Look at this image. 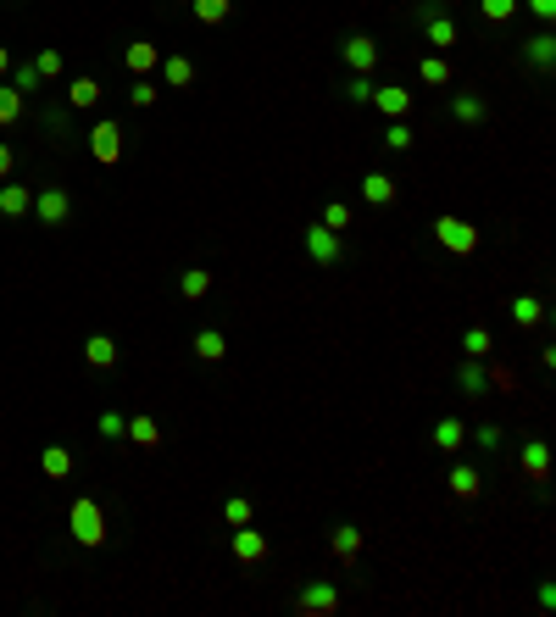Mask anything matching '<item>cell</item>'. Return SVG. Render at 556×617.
Returning a JSON list of instances; mask_svg holds the SVG:
<instances>
[{
    "label": "cell",
    "instance_id": "cell-1",
    "mask_svg": "<svg viewBox=\"0 0 556 617\" xmlns=\"http://www.w3.org/2000/svg\"><path fill=\"white\" fill-rule=\"evenodd\" d=\"M39 229H67L73 223V189L67 184H45V189H34V212H28Z\"/></svg>",
    "mask_w": 556,
    "mask_h": 617
},
{
    "label": "cell",
    "instance_id": "cell-2",
    "mask_svg": "<svg viewBox=\"0 0 556 617\" xmlns=\"http://www.w3.org/2000/svg\"><path fill=\"white\" fill-rule=\"evenodd\" d=\"M67 528H73V539L84 545V551H95V545H106V512L95 495H79L73 512H67Z\"/></svg>",
    "mask_w": 556,
    "mask_h": 617
},
{
    "label": "cell",
    "instance_id": "cell-3",
    "mask_svg": "<svg viewBox=\"0 0 556 617\" xmlns=\"http://www.w3.org/2000/svg\"><path fill=\"white\" fill-rule=\"evenodd\" d=\"M301 245H306V256H312L317 267H334V261H345V234H334V229H323V223H306Z\"/></svg>",
    "mask_w": 556,
    "mask_h": 617
},
{
    "label": "cell",
    "instance_id": "cell-4",
    "mask_svg": "<svg viewBox=\"0 0 556 617\" xmlns=\"http://www.w3.org/2000/svg\"><path fill=\"white\" fill-rule=\"evenodd\" d=\"M90 156H95L101 167H117V162H123V122L101 117V122L90 128Z\"/></svg>",
    "mask_w": 556,
    "mask_h": 617
},
{
    "label": "cell",
    "instance_id": "cell-5",
    "mask_svg": "<svg viewBox=\"0 0 556 617\" xmlns=\"http://www.w3.org/2000/svg\"><path fill=\"white\" fill-rule=\"evenodd\" d=\"M434 239H440L451 256H473V250H478V223H462V218H434Z\"/></svg>",
    "mask_w": 556,
    "mask_h": 617
},
{
    "label": "cell",
    "instance_id": "cell-6",
    "mask_svg": "<svg viewBox=\"0 0 556 617\" xmlns=\"http://www.w3.org/2000/svg\"><path fill=\"white\" fill-rule=\"evenodd\" d=\"M295 612H301V617H334V612H339V584L312 579V584L295 595Z\"/></svg>",
    "mask_w": 556,
    "mask_h": 617
},
{
    "label": "cell",
    "instance_id": "cell-7",
    "mask_svg": "<svg viewBox=\"0 0 556 617\" xmlns=\"http://www.w3.org/2000/svg\"><path fill=\"white\" fill-rule=\"evenodd\" d=\"M518 61L529 67V73H540V79H551V73H556V39H551V34H534V39H523V50H518Z\"/></svg>",
    "mask_w": 556,
    "mask_h": 617
},
{
    "label": "cell",
    "instance_id": "cell-8",
    "mask_svg": "<svg viewBox=\"0 0 556 617\" xmlns=\"http://www.w3.org/2000/svg\"><path fill=\"white\" fill-rule=\"evenodd\" d=\"M456 389H462V400H484L490 395V367H484L478 356H462L456 362Z\"/></svg>",
    "mask_w": 556,
    "mask_h": 617
},
{
    "label": "cell",
    "instance_id": "cell-9",
    "mask_svg": "<svg viewBox=\"0 0 556 617\" xmlns=\"http://www.w3.org/2000/svg\"><path fill=\"white\" fill-rule=\"evenodd\" d=\"M339 56H345V67H351V73H373V67H379V45H373L368 34H345Z\"/></svg>",
    "mask_w": 556,
    "mask_h": 617
},
{
    "label": "cell",
    "instance_id": "cell-10",
    "mask_svg": "<svg viewBox=\"0 0 556 617\" xmlns=\"http://www.w3.org/2000/svg\"><path fill=\"white\" fill-rule=\"evenodd\" d=\"M123 67H128V73H134V79H151V73H156V67H162V50H156L151 39H134V45L123 50Z\"/></svg>",
    "mask_w": 556,
    "mask_h": 617
},
{
    "label": "cell",
    "instance_id": "cell-11",
    "mask_svg": "<svg viewBox=\"0 0 556 617\" xmlns=\"http://www.w3.org/2000/svg\"><path fill=\"white\" fill-rule=\"evenodd\" d=\"M484 117H490L484 95H473V90H456V95H451V122H462V128H478Z\"/></svg>",
    "mask_w": 556,
    "mask_h": 617
},
{
    "label": "cell",
    "instance_id": "cell-12",
    "mask_svg": "<svg viewBox=\"0 0 556 617\" xmlns=\"http://www.w3.org/2000/svg\"><path fill=\"white\" fill-rule=\"evenodd\" d=\"M34 212V189L28 184H0V218H28Z\"/></svg>",
    "mask_w": 556,
    "mask_h": 617
},
{
    "label": "cell",
    "instance_id": "cell-13",
    "mask_svg": "<svg viewBox=\"0 0 556 617\" xmlns=\"http://www.w3.org/2000/svg\"><path fill=\"white\" fill-rule=\"evenodd\" d=\"M61 101H67V112H95L101 106V84L95 79H67Z\"/></svg>",
    "mask_w": 556,
    "mask_h": 617
},
{
    "label": "cell",
    "instance_id": "cell-14",
    "mask_svg": "<svg viewBox=\"0 0 556 617\" xmlns=\"http://www.w3.org/2000/svg\"><path fill=\"white\" fill-rule=\"evenodd\" d=\"M229 545H234L240 562H262V557H267V534H256V523H240Z\"/></svg>",
    "mask_w": 556,
    "mask_h": 617
},
{
    "label": "cell",
    "instance_id": "cell-15",
    "mask_svg": "<svg viewBox=\"0 0 556 617\" xmlns=\"http://www.w3.org/2000/svg\"><path fill=\"white\" fill-rule=\"evenodd\" d=\"M368 106H379L384 117H406L412 112V90H401V84H373V101Z\"/></svg>",
    "mask_w": 556,
    "mask_h": 617
},
{
    "label": "cell",
    "instance_id": "cell-16",
    "mask_svg": "<svg viewBox=\"0 0 556 617\" xmlns=\"http://www.w3.org/2000/svg\"><path fill=\"white\" fill-rule=\"evenodd\" d=\"M128 445H139V451H156L162 445V423L151 418V411H139V418H128V434H123Z\"/></svg>",
    "mask_w": 556,
    "mask_h": 617
},
{
    "label": "cell",
    "instance_id": "cell-17",
    "mask_svg": "<svg viewBox=\"0 0 556 617\" xmlns=\"http://www.w3.org/2000/svg\"><path fill=\"white\" fill-rule=\"evenodd\" d=\"M328 551H334L339 562H351V557H362V528H357V523H339V528L328 534Z\"/></svg>",
    "mask_w": 556,
    "mask_h": 617
},
{
    "label": "cell",
    "instance_id": "cell-18",
    "mask_svg": "<svg viewBox=\"0 0 556 617\" xmlns=\"http://www.w3.org/2000/svg\"><path fill=\"white\" fill-rule=\"evenodd\" d=\"M84 362L101 367V373L117 367V339H112V334H90V339H84Z\"/></svg>",
    "mask_w": 556,
    "mask_h": 617
},
{
    "label": "cell",
    "instance_id": "cell-19",
    "mask_svg": "<svg viewBox=\"0 0 556 617\" xmlns=\"http://www.w3.org/2000/svg\"><path fill=\"white\" fill-rule=\"evenodd\" d=\"M462 445H467V423H462V418H440V423H434V451L456 456Z\"/></svg>",
    "mask_w": 556,
    "mask_h": 617
},
{
    "label": "cell",
    "instance_id": "cell-20",
    "mask_svg": "<svg viewBox=\"0 0 556 617\" xmlns=\"http://www.w3.org/2000/svg\"><path fill=\"white\" fill-rule=\"evenodd\" d=\"M162 73H167V90H189V84H195V61L178 56V50H167V56H162Z\"/></svg>",
    "mask_w": 556,
    "mask_h": 617
},
{
    "label": "cell",
    "instance_id": "cell-21",
    "mask_svg": "<svg viewBox=\"0 0 556 617\" xmlns=\"http://www.w3.org/2000/svg\"><path fill=\"white\" fill-rule=\"evenodd\" d=\"M445 484H451V495H456V501H473V495L484 490V484H478V467H473V462H456Z\"/></svg>",
    "mask_w": 556,
    "mask_h": 617
},
{
    "label": "cell",
    "instance_id": "cell-22",
    "mask_svg": "<svg viewBox=\"0 0 556 617\" xmlns=\"http://www.w3.org/2000/svg\"><path fill=\"white\" fill-rule=\"evenodd\" d=\"M395 195H401V189H395L390 173H362V200H368V206H390Z\"/></svg>",
    "mask_w": 556,
    "mask_h": 617
},
{
    "label": "cell",
    "instance_id": "cell-23",
    "mask_svg": "<svg viewBox=\"0 0 556 617\" xmlns=\"http://www.w3.org/2000/svg\"><path fill=\"white\" fill-rule=\"evenodd\" d=\"M178 295H184V301L212 295V267H184V272H178Z\"/></svg>",
    "mask_w": 556,
    "mask_h": 617
},
{
    "label": "cell",
    "instance_id": "cell-24",
    "mask_svg": "<svg viewBox=\"0 0 556 617\" xmlns=\"http://www.w3.org/2000/svg\"><path fill=\"white\" fill-rule=\"evenodd\" d=\"M39 473L45 478H73V451H67V445H45L39 451Z\"/></svg>",
    "mask_w": 556,
    "mask_h": 617
},
{
    "label": "cell",
    "instance_id": "cell-25",
    "mask_svg": "<svg viewBox=\"0 0 556 617\" xmlns=\"http://www.w3.org/2000/svg\"><path fill=\"white\" fill-rule=\"evenodd\" d=\"M189 346H195V356H200V362H223V356H229V339H223L218 328H200Z\"/></svg>",
    "mask_w": 556,
    "mask_h": 617
},
{
    "label": "cell",
    "instance_id": "cell-26",
    "mask_svg": "<svg viewBox=\"0 0 556 617\" xmlns=\"http://www.w3.org/2000/svg\"><path fill=\"white\" fill-rule=\"evenodd\" d=\"M423 39H429L434 50H451V45H456V23H451L445 12H434V17H423Z\"/></svg>",
    "mask_w": 556,
    "mask_h": 617
},
{
    "label": "cell",
    "instance_id": "cell-27",
    "mask_svg": "<svg viewBox=\"0 0 556 617\" xmlns=\"http://www.w3.org/2000/svg\"><path fill=\"white\" fill-rule=\"evenodd\" d=\"M417 79H423V84H434V90H445V84H451V61H445L440 50H429L423 61H417Z\"/></svg>",
    "mask_w": 556,
    "mask_h": 617
},
{
    "label": "cell",
    "instance_id": "cell-28",
    "mask_svg": "<svg viewBox=\"0 0 556 617\" xmlns=\"http://www.w3.org/2000/svg\"><path fill=\"white\" fill-rule=\"evenodd\" d=\"M523 473L534 478V484H545V478H551V451H545L540 440H529V445H523Z\"/></svg>",
    "mask_w": 556,
    "mask_h": 617
},
{
    "label": "cell",
    "instance_id": "cell-29",
    "mask_svg": "<svg viewBox=\"0 0 556 617\" xmlns=\"http://www.w3.org/2000/svg\"><path fill=\"white\" fill-rule=\"evenodd\" d=\"M189 12H195V23H206V28H218V23H229V12H234V0H189Z\"/></svg>",
    "mask_w": 556,
    "mask_h": 617
},
{
    "label": "cell",
    "instance_id": "cell-30",
    "mask_svg": "<svg viewBox=\"0 0 556 617\" xmlns=\"http://www.w3.org/2000/svg\"><path fill=\"white\" fill-rule=\"evenodd\" d=\"M512 323H518V328H540V323H545V301H540V295H518V301H512Z\"/></svg>",
    "mask_w": 556,
    "mask_h": 617
},
{
    "label": "cell",
    "instance_id": "cell-31",
    "mask_svg": "<svg viewBox=\"0 0 556 617\" xmlns=\"http://www.w3.org/2000/svg\"><path fill=\"white\" fill-rule=\"evenodd\" d=\"M490 351H496V334H490V328H484V323L462 334V356H478V362H484V356H490Z\"/></svg>",
    "mask_w": 556,
    "mask_h": 617
},
{
    "label": "cell",
    "instance_id": "cell-32",
    "mask_svg": "<svg viewBox=\"0 0 556 617\" xmlns=\"http://www.w3.org/2000/svg\"><path fill=\"white\" fill-rule=\"evenodd\" d=\"M6 79H12V90H17V95H34V90H45V79L34 73V61H12V73H6Z\"/></svg>",
    "mask_w": 556,
    "mask_h": 617
},
{
    "label": "cell",
    "instance_id": "cell-33",
    "mask_svg": "<svg viewBox=\"0 0 556 617\" xmlns=\"http://www.w3.org/2000/svg\"><path fill=\"white\" fill-rule=\"evenodd\" d=\"M384 145H390V151H412V145H417V133H412V122H406V117H390Z\"/></svg>",
    "mask_w": 556,
    "mask_h": 617
},
{
    "label": "cell",
    "instance_id": "cell-34",
    "mask_svg": "<svg viewBox=\"0 0 556 617\" xmlns=\"http://www.w3.org/2000/svg\"><path fill=\"white\" fill-rule=\"evenodd\" d=\"M34 73H39L45 84H56V79L67 73V61H61V50H39V56H34Z\"/></svg>",
    "mask_w": 556,
    "mask_h": 617
},
{
    "label": "cell",
    "instance_id": "cell-35",
    "mask_svg": "<svg viewBox=\"0 0 556 617\" xmlns=\"http://www.w3.org/2000/svg\"><path fill=\"white\" fill-rule=\"evenodd\" d=\"M345 101H351V106H368V101H373V73H351V79H345Z\"/></svg>",
    "mask_w": 556,
    "mask_h": 617
},
{
    "label": "cell",
    "instance_id": "cell-36",
    "mask_svg": "<svg viewBox=\"0 0 556 617\" xmlns=\"http://www.w3.org/2000/svg\"><path fill=\"white\" fill-rule=\"evenodd\" d=\"M95 434H101V440H112V445H117V440H123V434H128V418H123V411H101V418H95Z\"/></svg>",
    "mask_w": 556,
    "mask_h": 617
},
{
    "label": "cell",
    "instance_id": "cell-37",
    "mask_svg": "<svg viewBox=\"0 0 556 617\" xmlns=\"http://www.w3.org/2000/svg\"><path fill=\"white\" fill-rule=\"evenodd\" d=\"M357 218H351V206H345V200H328L323 206V229H334V234H345V229H351Z\"/></svg>",
    "mask_w": 556,
    "mask_h": 617
},
{
    "label": "cell",
    "instance_id": "cell-38",
    "mask_svg": "<svg viewBox=\"0 0 556 617\" xmlns=\"http://www.w3.org/2000/svg\"><path fill=\"white\" fill-rule=\"evenodd\" d=\"M17 117H23V95L12 84H0V128H12Z\"/></svg>",
    "mask_w": 556,
    "mask_h": 617
},
{
    "label": "cell",
    "instance_id": "cell-39",
    "mask_svg": "<svg viewBox=\"0 0 556 617\" xmlns=\"http://www.w3.org/2000/svg\"><path fill=\"white\" fill-rule=\"evenodd\" d=\"M478 12H484V23H512L518 0H478Z\"/></svg>",
    "mask_w": 556,
    "mask_h": 617
},
{
    "label": "cell",
    "instance_id": "cell-40",
    "mask_svg": "<svg viewBox=\"0 0 556 617\" xmlns=\"http://www.w3.org/2000/svg\"><path fill=\"white\" fill-rule=\"evenodd\" d=\"M251 517H256V506H251L245 495H234V501L223 506V523H229V528H240V523H251Z\"/></svg>",
    "mask_w": 556,
    "mask_h": 617
},
{
    "label": "cell",
    "instance_id": "cell-41",
    "mask_svg": "<svg viewBox=\"0 0 556 617\" xmlns=\"http://www.w3.org/2000/svg\"><path fill=\"white\" fill-rule=\"evenodd\" d=\"M156 95H162V90H156L151 79H134V90H128V101H134V106H156Z\"/></svg>",
    "mask_w": 556,
    "mask_h": 617
},
{
    "label": "cell",
    "instance_id": "cell-42",
    "mask_svg": "<svg viewBox=\"0 0 556 617\" xmlns=\"http://www.w3.org/2000/svg\"><path fill=\"white\" fill-rule=\"evenodd\" d=\"M467 440H478L484 451H496V445H501V429H496V423H478V429H467Z\"/></svg>",
    "mask_w": 556,
    "mask_h": 617
},
{
    "label": "cell",
    "instance_id": "cell-43",
    "mask_svg": "<svg viewBox=\"0 0 556 617\" xmlns=\"http://www.w3.org/2000/svg\"><path fill=\"white\" fill-rule=\"evenodd\" d=\"M518 6H529L540 23H551V17H556V0H518Z\"/></svg>",
    "mask_w": 556,
    "mask_h": 617
},
{
    "label": "cell",
    "instance_id": "cell-44",
    "mask_svg": "<svg viewBox=\"0 0 556 617\" xmlns=\"http://www.w3.org/2000/svg\"><path fill=\"white\" fill-rule=\"evenodd\" d=\"M12 167H17V151H12V145H0V184L12 178Z\"/></svg>",
    "mask_w": 556,
    "mask_h": 617
},
{
    "label": "cell",
    "instance_id": "cell-45",
    "mask_svg": "<svg viewBox=\"0 0 556 617\" xmlns=\"http://www.w3.org/2000/svg\"><path fill=\"white\" fill-rule=\"evenodd\" d=\"M534 606H540V612H551V606H556V584H551V579L540 584V595H534Z\"/></svg>",
    "mask_w": 556,
    "mask_h": 617
},
{
    "label": "cell",
    "instance_id": "cell-46",
    "mask_svg": "<svg viewBox=\"0 0 556 617\" xmlns=\"http://www.w3.org/2000/svg\"><path fill=\"white\" fill-rule=\"evenodd\" d=\"M45 128H50V133H67V112H61V106H56V112H45Z\"/></svg>",
    "mask_w": 556,
    "mask_h": 617
},
{
    "label": "cell",
    "instance_id": "cell-47",
    "mask_svg": "<svg viewBox=\"0 0 556 617\" xmlns=\"http://www.w3.org/2000/svg\"><path fill=\"white\" fill-rule=\"evenodd\" d=\"M6 73H12V50H6V45H0V79H6Z\"/></svg>",
    "mask_w": 556,
    "mask_h": 617
}]
</instances>
